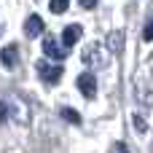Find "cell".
Returning a JSON list of instances; mask_svg holds the SVG:
<instances>
[{"instance_id": "7c38bea8", "label": "cell", "mask_w": 153, "mask_h": 153, "mask_svg": "<svg viewBox=\"0 0 153 153\" xmlns=\"http://www.w3.org/2000/svg\"><path fill=\"white\" fill-rule=\"evenodd\" d=\"M110 153H129V148H126L124 143H116V145L110 148Z\"/></svg>"}, {"instance_id": "5bb4252c", "label": "cell", "mask_w": 153, "mask_h": 153, "mask_svg": "<svg viewBox=\"0 0 153 153\" xmlns=\"http://www.w3.org/2000/svg\"><path fill=\"white\" fill-rule=\"evenodd\" d=\"M81 5H83V8H94V5H97V0H81Z\"/></svg>"}, {"instance_id": "4fadbf2b", "label": "cell", "mask_w": 153, "mask_h": 153, "mask_svg": "<svg viewBox=\"0 0 153 153\" xmlns=\"http://www.w3.org/2000/svg\"><path fill=\"white\" fill-rule=\"evenodd\" d=\"M5 118H8V105L0 102V124H5Z\"/></svg>"}, {"instance_id": "ba28073f", "label": "cell", "mask_w": 153, "mask_h": 153, "mask_svg": "<svg viewBox=\"0 0 153 153\" xmlns=\"http://www.w3.org/2000/svg\"><path fill=\"white\" fill-rule=\"evenodd\" d=\"M59 116H62L65 121H70V124H75V126L81 124V116H78V113L73 110V108H62V110H59Z\"/></svg>"}, {"instance_id": "6da1fadb", "label": "cell", "mask_w": 153, "mask_h": 153, "mask_svg": "<svg viewBox=\"0 0 153 153\" xmlns=\"http://www.w3.org/2000/svg\"><path fill=\"white\" fill-rule=\"evenodd\" d=\"M35 73L40 75L43 83H56V81L62 78V65H48V62L38 59V62H35Z\"/></svg>"}, {"instance_id": "277c9868", "label": "cell", "mask_w": 153, "mask_h": 153, "mask_svg": "<svg viewBox=\"0 0 153 153\" xmlns=\"http://www.w3.org/2000/svg\"><path fill=\"white\" fill-rule=\"evenodd\" d=\"M105 59H108V54H105V48H100V46H91V48H86V51H83V62H86V65H91V67L105 65Z\"/></svg>"}, {"instance_id": "9c48e42d", "label": "cell", "mask_w": 153, "mask_h": 153, "mask_svg": "<svg viewBox=\"0 0 153 153\" xmlns=\"http://www.w3.org/2000/svg\"><path fill=\"white\" fill-rule=\"evenodd\" d=\"M67 5H70V0H51V3H48L51 13H65V11H67Z\"/></svg>"}, {"instance_id": "8992f818", "label": "cell", "mask_w": 153, "mask_h": 153, "mask_svg": "<svg viewBox=\"0 0 153 153\" xmlns=\"http://www.w3.org/2000/svg\"><path fill=\"white\" fill-rule=\"evenodd\" d=\"M81 32H83V30H81L78 24H70V27H67V30L62 32V40H65V48L75 46V43H78V38H81Z\"/></svg>"}, {"instance_id": "30bf717a", "label": "cell", "mask_w": 153, "mask_h": 153, "mask_svg": "<svg viewBox=\"0 0 153 153\" xmlns=\"http://www.w3.org/2000/svg\"><path fill=\"white\" fill-rule=\"evenodd\" d=\"M143 40H153V16L148 19V24H145V30H143Z\"/></svg>"}, {"instance_id": "7a4b0ae2", "label": "cell", "mask_w": 153, "mask_h": 153, "mask_svg": "<svg viewBox=\"0 0 153 153\" xmlns=\"http://www.w3.org/2000/svg\"><path fill=\"white\" fill-rule=\"evenodd\" d=\"M78 89H81V94L86 97V100H94L97 97V78L91 75V73H83V75H78Z\"/></svg>"}, {"instance_id": "8fae6325", "label": "cell", "mask_w": 153, "mask_h": 153, "mask_svg": "<svg viewBox=\"0 0 153 153\" xmlns=\"http://www.w3.org/2000/svg\"><path fill=\"white\" fill-rule=\"evenodd\" d=\"M134 129H137V132H148V124H145L143 116H134Z\"/></svg>"}, {"instance_id": "3957f363", "label": "cell", "mask_w": 153, "mask_h": 153, "mask_svg": "<svg viewBox=\"0 0 153 153\" xmlns=\"http://www.w3.org/2000/svg\"><path fill=\"white\" fill-rule=\"evenodd\" d=\"M43 51H46V56H51V59H56V62L67 59V48H65V46H59V43H56V38H51V35L43 40Z\"/></svg>"}, {"instance_id": "52a82bcc", "label": "cell", "mask_w": 153, "mask_h": 153, "mask_svg": "<svg viewBox=\"0 0 153 153\" xmlns=\"http://www.w3.org/2000/svg\"><path fill=\"white\" fill-rule=\"evenodd\" d=\"M0 59H3L5 67H13V65L19 62V48H16V46H5V48L0 51Z\"/></svg>"}, {"instance_id": "5b68a950", "label": "cell", "mask_w": 153, "mask_h": 153, "mask_svg": "<svg viewBox=\"0 0 153 153\" xmlns=\"http://www.w3.org/2000/svg\"><path fill=\"white\" fill-rule=\"evenodd\" d=\"M43 30H46V24H43V19H40L38 13H32V16L24 22V35H27V38H35V35H40Z\"/></svg>"}]
</instances>
